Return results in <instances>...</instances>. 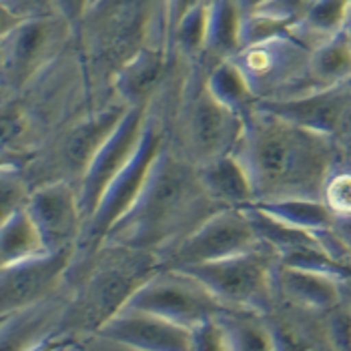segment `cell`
Returning <instances> with one entry per match:
<instances>
[{
  "label": "cell",
  "mask_w": 351,
  "mask_h": 351,
  "mask_svg": "<svg viewBox=\"0 0 351 351\" xmlns=\"http://www.w3.org/2000/svg\"><path fill=\"white\" fill-rule=\"evenodd\" d=\"M329 138L269 114L247 133L239 161L265 197L319 199L331 167Z\"/></svg>",
  "instance_id": "6da1fadb"
},
{
  "label": "cell",
  "mask_w": 351,
  "mask_h": 351,
  "mask_svg": "<svg viewBox=\"0 0 351 351\" xmlns=\"http://www.w3.org/2000/svg\"><path fill=\"white\" fill-rule=\"evenodd\" d=\"M215 203L205 191L199 173L183 162L157 159L135 205L114 227V237L123 245L151 247L177 231H193Z\"/></svg>",
  "instance_id": "7a4b0ae2"
},
{
  "label": "cell",
  "mask_w": 351,
  "mask_h": 351,
  "mask_svg": "<svg viewBox=\"0 0 351 351\" xmlns=\"http://www.w3.org/2000/svg\"><path fill=\"white\" fill-rule=\"evenodd\" d=\"M157 257L145 247L117 243L97 259L81 293L69 311L66 324L99 331L119 313L136 289L157 273Z\"/></svg>",
  "instance_id": "3957f363"
},
{
  "label": "cell",
  "mask_w": 351,
  "mask_h": 351,
  "mask_svg": "<svg viewBox=\"0 0 351 351\" xmlns=\"http://www.w3.org/2000/svg\"><path fill=\"white\" fill-rule=\"evenodd\" d=\"M125 307L157 315L191 331L213 322L223 309V305L197 277L175 267L169 273H153Z\"/></svg>",
  "instance_id": "277c9868"
},
{
  "label": "cell",
  "mask_w": 351,
  "mask_h": 351,
  "mask_svg": "<svg viewBox=\"0 0 351 351\" xmlns=\"http://www.w3.org/2000/svg\"><path fill=\"white\" fill-rule=\"evenodd\" d=\"M261 235L251 215L217 211L189 231L171 253L173 267H189L219 261L259 249Z\"/></svg>",
  "instance_id": "5b68a950"
},
{
  "label": "cell",
  "mask_w": 351,
  "mask_h": 351,
  "mask_svg": "<svg viewBox=\"0 0 351 351\" xmlns=\"http://www.w3.org/2000/svg\"><path fill=\"white\" fill-rule=\"evenodd\" d=\"M175 269L187 271L197 277L223 307H261L269 299L271 269L259 249Z\"/></svg>",
  "instance_id": "8992f818"
},
{
  "label": "cell",
  "mask_w": 351,
  "mask_h": 351,
  "mask_svg": "<svg viewBox=\"0 0 351 351\" xmlns=\"http://www.w3.org/2000/svg\"><path fill=\"white\" fill-rule=\"evenodd\" d=\"M147 0H117L101 12L93 30V56L110 71H123L141 53Z\"/></svg>",
  "instance_id": "52a82bcc"
},
{
  "label": "cell",
  "mask_w": 351,
  "mask_h": 351,
  "mask_svg": "<svg viewBox=\"0 0 351 351\" xmlns=\"http://www.w3.org/2000/svg\"><path fill=\"white\" fill-rule=\"evenodd\" d=\"M187 136L195 157L205 165L231 155L241 138V121L235 108L225 105L205 88L191 105Z\"/></svg>",
  "instance_id": "ba28073f"
},
{
  "label": "cell",
  "mask_w": 351,
  "mask_h": 351,
  "mask_svg": "<svg viewBox=\"0 0 351 351\" xmlns=\"http://www.w3.org/2000/svg\"><path fill=\"white\" fill-rule=\"evenodd\" d=\"M348 84L317 88L309 95L287 101L265 103L263 108L273 117L283 119L291 125L324 136H333L350 123L351 88Z\"/></svg>",
  "instance_id": "9c48e42d"
},
{
  "label": "cell",
  "mask_w": 351,
  "mask_h": 351,
  "mask_svg": "<svg viewBox=\"0 0 351 351\" xmlns=\"http://www.w3.org/2000/svg\"><path fill=\"white\" fill-rule=\"evenodd\" d=\"M141 110H131L129 117L121 121L117 131L110 135L101 151L95 155L86 169V179L82 187L81 211L82 215H95L105 191L108 185L123 173V169L135 157L136 149L141 145Z\"/></svg>",
  "instance_id": "30bf717a"
},
{
  "label": "cell",
  "mask_w": 351,
  "mask_h": 351,
  "mask_svg": "<svg viewBox=\"0 0 351 351\" xmlns=\"http://www.w3.org/2000/svg\"><path fill=\"white\" fill-rule=\"evenodd\" d=\"M157 151H159V138L155 136V133L149 131L143 136L135 157L105 191V195L93 215L90 235H95V237L108 235V231L129 213V209L135 205L136 197L141 195V191L149 179L153 165L157 161Z\"/></svg>",
  "instance_id": "8fae6325"
},
{
  "label": "cell",
  "mask_w": 351,
  "mask_h": 351,
  "mask_svg": "<svg viewBox=\"0 0 351 351\" xmlns=\"http://www.w3.org/2000/svg\"><path fill=\"white\" fill-rule=\"evenodd\" d=\"M69 257L71 249L49 251L2 267V311L14 313L40 301L54 287Z\"/></svg>",
  "instance_id": "7c38bea8"
},
{
  "label": "cell",
  "mask_w": 351,
  "mask_h": 351,
  "mask_svg": "<svg viewBox=\"0 0 351 351\" xmlns=\"http://www.w3.org/2000/svg\"><path fill=\"white\" fill-rule=\"evenodd\" d=\"M97 333L138 350H189L195 341L193 331L187 327L133 307H123Z\"/></svg>",
  "instance_id": "4fadbf2b"
},
{
  "label": "cell",
  "mask_w": 351,
  "mask_h": 351,
  "mask_svg": "<svg viewBox=\"0 0 351 351\" xmlns=\"http://www.w3.org/2000/svg\"><path fill=\"white\" fill-rule=\"evenodd\" d=\"M32 223L36 225L47 251L71 249V241L79 231L82 215L81 201L62 183L36 191L27 205Z\"/></svg>",
  "instance_id": "5bb4252c"
},
{
  "label": "cell",
  "mask_w": 351,
  "mask_h": 351,
  "mask_svg": "<svg viewBox=\"0 0 351 351\" xmlns=\"http://www.w3.org/2000/svg\"><path fill=\"white\" fill-rule=\"evenodd\" d=\"M283 293L295 303V307H301L303 311L311 313H329L337 305L343 303V289L346 279L322 273V271L299 269L289 267L279 273Z\"/></svg>",
  "instance_id": "9a60e30c"
},
{
  "label": "cell",
  "mask_w": 351,
  "mask_h": 351,
  "mask_svg": "<svg viewBox=\"0 0 351 351\" xmlns=\"http://www.w3.org/2000/svg\"><path fill=\"white\" fill-rule=\"evenodd\" d=\"M199 177L205 191L215 203L241 205L249 201L255 193L243 162L233 159L231 155L205 162L203 169L199 171Z\"/></svg>",
  "instance_id": "2e32d148"
},
{
  "label": "cell",
  "mask_w": 351,
  "mask_h": 351,
  "mask_svg": "<svg viewBox=\"0 0 351 351\" xmlns=\"http://www.w3.org/2000/svg\"><path fill=\"white\" fill-rule=\"evenodd\" d=\"M121 121H123L121 110H108V112L99 114L95 121H88L81 127H77L64 145L66 165L73 171H81V169L86 171L90 161L95 159V155L101 151V147L117 131Z\"/></svg>",
  "instance_id": "e0dca14e"
},
{
  "label": "cell",
  "mask_w": 351,
  "mask_h": 351,
  "mask_svg": "<svg viewBox=\"0 0 351 351\" xmlns=\"http://www.w3.org/2000/svg\"><path fill=\"white\" fill-rule=\"evenodd\" d=\"M311 79L319 88H331L351 82V40L341 30L319 47L309 60Z\"/></svg>",
  "instance_id": "ac0fdd59"
},
{
  "label": "cell",
  "mask_w": 351,
  "mask_h": 351,
  "mask_svg": "<svg viewBox=\"0 0 351 351\" xmlns=\"http://www.w3.org/2000/svg\"><path fill=\"white\" fill-rule=\"evenodd\" d=\"M49 253L28 211H14L4 219L2 229V267Z\"/></svg>",
  "instance_id": "d6986e66"
},
{
  "label": "cell",
  "mask_w": 351,
  "mask_h": 351,
  "mask_svg": "<svg viewBox=\"0 0 351 351\" xmlns=\"http://www.w3.org/2000/svg\"><path fill=\"white\" fill-rule=\"evenodd\" d=\"M162 60L157 54H136L135 58L121 71L123 93L131 99L143 97L161 73Z\"/></svg>",
  "instance_id": "ffe728a7"
},
{
  "label": "cell",
  "mask_w": 351,
  "mask_h": 351,
  "mask_svg": "<svg viewBox=\"0 0 351 351\" xmlns=\"http://www.w3.org/2000/svg\"><path fill=\"white\" fill-rule=\"evenodd\" d=\"M45 45H47V28L40 25H30V27L23 28L12 45L10 60L6 62V69L27 73L28 66H32L36 62Z\"/></svg>",
  "instance_id": "44dd1931"
},
{
  "label": "cell",
  "mask_w": 351,
  "mask_h": 351,
  "mask_svg": "<svg viewBox=\"0 0 351 351\" xmlns=\"http://www.w3.org/2000/svg\"><path fill=\"white\" fill-rule=\"evenodd\" d=\"M219 101H223L225 105L237 108V105H241L245 101V97L249 95V86L245 77L233 66H221L217 69L209 81L207 86Z\"/></svg>",
  "instance_id": "7402d4cb"
},
{
  "label": "cell",
  "mask_w": 351,
  "mask_h": 351,
  "mask_svg": "<svg viewBox=\"0 0 351 351\" xmlns=\"http://www.w3.org/2000/svg\"><path fill=\"white\" fill-rule=\"evenodd\" d=\"M324 201L333 215H351V173H339L325 183Z\"/></svg>",
  "instance_id": "603a6c76"
},
{
  "label": "cell",
  "mask_w": 351,
  "mask_h": 351,
  "mask_svg": "<svg viewBox=\"0 0 351 351\" xmlns=\"http://www.w3.org/2000/svg\"><path fill=\"white\" fill-rule=\"evenodd\" d=\"M237 34H239L237 10L231 4H223V8L219 10V16H217L215 28H213V40L217 47L229 51L237 45Z\"/></svg>",
  "instance_id": "cb8c5ba5"
},
{
  "label": "cell",
  "mask_w": 351,
  "mask_h": 351,
  "mask_svg": "<svg viewBox=\"0 0 351 351\" xmlns=\"http://www.w3.org/2000/svg\"><path fill=\"white\" fill-rule=\"evenodd\" d=\"M195 0H175V21L181 23L187 14L191 12Z\"/></svg>",
  "instance_id": "d4e9b609"
},
{
  "label": "cell",
  "mask_w": 351,
  "mask_h": 351,
  "mask_svg": "<svg viewBox=\"0 0 351 351\" xmlns=\"http://www.w3.org/2000/svg\"><path fill=\"white\" fill-rule=\"evenodd\" d=\"M343 30H346V34L350 36V40H351V12H350V19H348V23H346V28H343Z\"/></svg>",
  "instance_id": "484cf974"
},
{
  "label": "cell",
  "mask_w": 351,
  "mask_h": 351,
  "mask_svg": "<svg viewBox=\"0 0 351 351\" xmlns=\"http://www.w3.org/2000/svg\"><path fill=\"white\" fill-rule=\"evenodd\" d=\"M259 2H263V0H245V4H249V6H253V4H259Z\"/></svg>",
  "instance_id": "4316f807"
}]
</instances>
